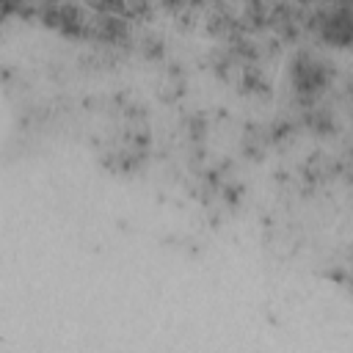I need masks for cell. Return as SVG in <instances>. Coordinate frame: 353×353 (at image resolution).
Returning <instances> with one entry per match:
<instances>
[{
  "label": "cell",
  "instance_id": "1",
  "mask_svg": "<svg viewBox=\"0 0 353 353\" xmlns=\"http://www.w3.org/2000/svg\"><path fill=\"white\" fill-rule=\"evenodd\" d=\"M290 74H292V88H295V94H298L306 105H312L314 97L328 85V69H325V63L317 61V58L309 55V52H303V55H298V58L292 61Z\"/></svg>",
  "mask_w": 353,
  "mask_h": 353
}]
</instances>
